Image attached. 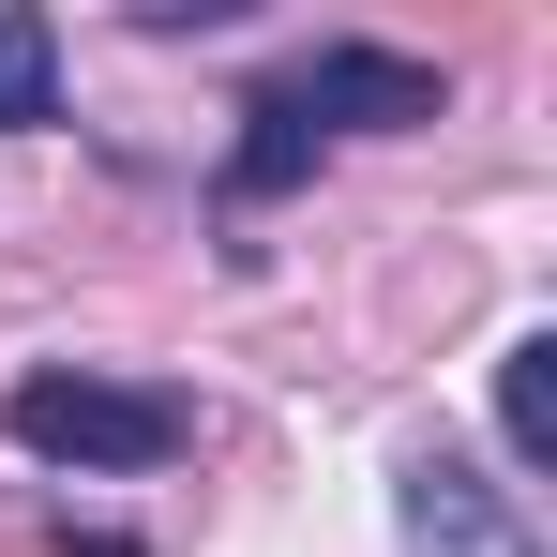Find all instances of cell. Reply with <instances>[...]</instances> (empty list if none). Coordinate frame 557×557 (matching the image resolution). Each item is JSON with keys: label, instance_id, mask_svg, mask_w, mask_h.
<instances>
[{"label": "cell", "instance_id": "cell-1", "mask_svg": "<svg viewBox=\"0 0 557 557\" xmlns=\"http://www.w3.org/2000/svg\"><path fill=\"white\" fill-rule=\"evenodd\" d=\"M15 453L46 467H91V482H136V467H182L196 453V392H166V376H15Z\"/></svg>", "mask_w": 557, "mask_h": 557}, {"label": "cell", "instance_id": "cell-2", "mask_svg": "<svg viewBox=\"0 0 557 557\" xmlns=\"http://www.w3.org/2000/svg\"><path fill=\"white\" fill-rule=\"evenodd\" d=\"M272 106L301 136H407V121H437V61H407V46H317V61H286Z\"/></svg>", "mask_w": 557, "mask_h": 557}, {"label": "cell", "instance_id": "cell-3", "mask_svg": "<svg viewBox=\"0 0 557 557\" xmlns=\"http://www.w3.org/2000/svg\"><path fill=\"white\" fill-rule=\"evenodd\" d=\"M392 528H407V557H528V512H512V482H482L467 453H407V482H392Z\"/></svg>", "mask_w": 557, "mask_h": 557}, {"label": "cell", "instance_id": "cell-4", "mask_svg": "<svg viewBox=\"0 0 557 557\" xmlns=\"http://www.w3.org/2000/svg\"><path fill=\"white\" fill-rule=\"evenodd\" d=\"M46 121H61V30L0 0V136H46Z\"/></svg>", "mask_w": 557, "mask_h": 557}, {"label": "cell", "instance_id": "cell-5", "mask_svg": "<svg viewBox=\"0 0 557 557\" xmlns=\"http://www.w3.org/2000/svg\"><path fill=\"white\" fill-rule=\"evenodd\" d=\"M497 453L543 482V453H557V332H528V347L497 362Z\"/></svg>", "mask_w": 557, "mask_h": 557}, {"label": "cell", "instance_id": "cell-6", "mask_svg": "<svg viewBox=\"0 0 557 557\" xmlns=\"http://www.w3.org/2000/svg\"><path fill=\"white\" fill-rule=\"evenodd\" d=\"M46 557H136V543H106V528H61V543H46Z\"/></svg>", "mask_w": 557, "mask_h": 557}]
</instances>
